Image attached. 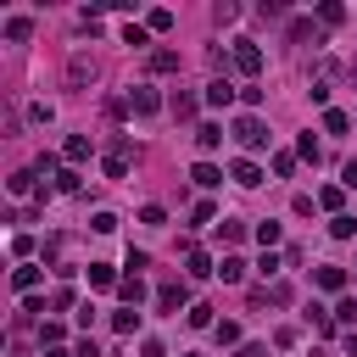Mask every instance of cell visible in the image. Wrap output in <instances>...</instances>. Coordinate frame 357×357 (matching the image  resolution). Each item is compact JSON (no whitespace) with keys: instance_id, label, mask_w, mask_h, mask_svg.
I'll return each mask as SVG.
<instances>
[{"instance_id":"33","label":"cell","mask_w":357,"mask_h":357,"mask_svg":"<svg viewBox=\"0 0 357 357\" xmlns=\"http://www.w3.org/2000/svg\"><path fill=\"white\" fill-rule=\"evenodd\" d=\"M139 223H151V229H162V223H167V212H162V206H139Z\"/></svg>"},{"instance_id":"32","label":"cell","mask_w":357,"mask_h":357,"mask_svg":"<svg viewBox=\"0 0 357 357\" xmlns=\"http://www.w3.org/2000/svg\"><path fill=\"white\" fill-rule=\"evenodd\" d=\"M296 156H307V162H318V139H312V134H301V139H296Z\"/></svg>"},{"instance_id":"4","label":"cell","mask_w":357,"mask_h":357,"mask_svg":"<svg viewBox=\"0 0 357 357\" xmlns=\"http://www.w3.org/2000/svg\"><path fill=\"white\" fill-rule=\"evenodd\" d=\"M229 178H234V184H245V190H257V184H262V167H257L251 156H240V162L229 167Z\"/></svg>"},{"instance_id":"38","label":"cell","mask_w":357,"mask_h":357,"mask_svg":"<svg viewBox=\"0 0 357 357\" xmlns=\"http://www.w3.org/2000/svg\"><path fill=\"white\" fill-rule=\"evenodd\" d=\"M335 318H340V324H357V301H340V307H335Z\"/></svg>"},{"instance_id":"17","label":"cell","mask_w":357,"mask_h":357,"mask_svg":"<svg viewBox=\"0 0 357 357\" xmlns=\"http://www.w3.org/2000/svg\"><path fill=\"white\" fill-rule=\"evenodd\" d=\"M89 73H95V61H89V56H73V61H67V84H84Z\"/></svg>"},{"instance_id":"5","label":"cell","mask_w":357,"mask_h":357,"mask_svg":"<svg viewBox=\"0 0 357 357\" xmlns=\"http://www.w3.org/2000/svg\"><path fill=\"white\" fill-rule=\"evenodd\" d=\"M190 178H195L201 190H218V184H223V167H218V162H195V167H190Z\"/></svg>"},{"instance_id":"15","label":"cell","mask_w":357,"mask_h":357,"mask_svg":"<svg viewBox=\"0 0 357 357\" xmlns=\"http://www.w3.org/2000/svg\"><path fill=\"white\" fill-rule=\"evenodd\" d=\"M11 284H17L22 296H33V284H39V268H33V262H22V268L11 273Z\"/></svg>"},{"instance_id":"6","label":"cell","mask_w":357,"mask_h":357,"mask_svg":"<svg viewBox=\"0 0 357 357\" xmlns=\"http://www.w3.org/2000/svg\"><path fill=\"white\" fill-rule=\"evenodd\" d=\"M117 296H123L128 307H139V301H145V284H139V273H123V279H117Z\"/></svg>"},{"instance_id":"42","label":"cell","mask_w":357,"mask_h":357,"mask_svg":"<svg viewBox=\"0 0 357 357\" xmlns=\"http://www.w3.org/2000/svg\"><path fill=\"white\" fill-rule=\"evenodd\" d=\"M234 357H268L262 346H234Z\"/></svg>"},{"instance_id":"28","label":"cell","mask_w":357,"mask_h":357,"mask_svg":"<svg viewBox=\"0 0 357 357\" xmlns=\"http://www.w3.org/2000/svg\"><path fill=\"white\" fill-rule=\"evenodd\" d=\"M257 240H262V251H273L279 245V223H257Z\"/></svg>"},{"instance_id":"29","label":"cell","mask_w":357,"mask_h":357,"mask_svg":"<svg viewBox=\"0 0 357 357\" xmlns=\"http://www.w3.org/2000/svg\"><path fill=\"white\" fill-rule=\"evenodd\" d=\"M318 284H324V290H340L346 273H340V268H318Z\"/></svg>"},{"instance_id":"18","label":"cell","mask_w":357,"mask_h":357,"mask_svg":"<svg viewBox=\"0 0 357 357\" xmlns=\"http://www.w3.org/2000/svg\"><path fill=\"white\" fill-rule=\"evenodd\" d=\"M61 156H67V162H84V156H89V139H84V134H73V139L61 145Z\"/></svg>"},{"instance_id":"23","label":"cell","mask_w":357,"mask_h":357,"mask_svg":"<svg viewBox=\"0 0 357 357\" xmlns=\"http://www.w3.org/2000/svg\"><path fill=\"white\" fill-rule=\"evenodd\" d=\"M123 45H151V28H145V22H128V28H123Z\"/></svg>"},{"instance_id":"21","label":"cell","mask_w":357,"mask_h":357,"mask_svg":"<svg viewBox=\"0 0 357 357\" xmlns=\"http://www.w3.org/2000/svg\"><path fill=\"white\" fill-rule=\"evenodd\" d=\"M112 329H117V335H134V329H139V312H134V307H128V312H112Z\"/></svg>"},{"instance_id":"19","label":"cell","mask_w":357,"mask_h":357,"mask_svg":"<svg viewBox=\"0 0 357 357\" xmlns=\"http://www.w3.org/2000/svg\"><path fill=\"white\" fill-rule=\"evenodd\" d=\"M329 234H335V240H351V234H357V218H346V212L329 218Z\"/></svg>"},{"instance_id":"37","label":"cell","mask_w":357,"mask_h":357,"mask_svg":"<svg viewBox=\"0 0 357 357\" xmlns=\"http://www.w3.org/2000/svg\"><path fill=\"white\" fill-rule=\"evenodd\" d=\"M89 229H95V234H112V229H117V218H112V212H95V223H89Z\"/></svg>"},{"instance_id":"41","label":"cell","mask_w":357,"mask_h":357,"mask_svg":"<svg viewBox=\"0 0 357 357\" xmlns=\"http://www.w3.org/2000/svg\"><path fill=\"white\" fill-rule=\"evenodd\" d=\"M139 357H167V351H162V340H145V346H139Z\"/></svg>"},{"instance_id":"16","label":"cell","mask_w":357,"mask_h":357,"mask_svg":"<svg viewBox=\"0 0 357 357\" xmlns=\"http://www.w3.org/2000/svg\"><path fill=\"white\" fill-rule=\"evenodd\" d=\"M151 73H178V50H151Z\"/></svg>"},{"instance_id":"14","label":"cell","mask_w":357,"mask_h":357,"mask_svg":"<svg viewBox=\"0 0 357 357\" xmlns=\"http://www.w3.org/2000/svg\"><path fill=\"white\" fill-rule=\"evenodd\" d=\"M218 279H223V284H240V279H245V262H240V257H223V262H218Z\"/></svg>"},{"instance_id":"25","label":"cell","mask_w":357,"mask_h":357,"mask_svg":"<svg viewBox=\"0 0 357 357\" xmlns=\"http://www.w3.org/2000/svg\"><path fill=\"white\" fill-rule=\"evenodd\" d=\"M33 178H39V173H11V178H6V190H11V195H28V190H33Z\"/></svg>"},{"instance_id":"12","label":"cell","mask_w":357,"mask_h":357,"mask_svg":"<svg viewBox=\"0 0 357 357\" xmlns=\"http://www.w3.org/2000/svg\"><path fill=\"white\" fill-rule=\"evenodd\" d=\"M28 33H33V17H6V39L11 45H22Z\"/></svg>"},{"instance_id":"40","label":"cell","mask_w":357,"mask_h":357,"mask_svg":"<svg viewBox=\"0 0 357 357\" xmlns=\"http://www.w3.org/2000/svg\"><path fill=\"white\" fill-rule=\"evenodd\" d=\"M73 357H100V346H95V340H78V351H73Z\"/></svg>"},{"instance_id":"9","label":"cell","mask_w":357,"mask_h":357,"mask_svg":"<svg viewBox=\"0 0 357 357\" xmlns=\"http://www.w3.org/2000/svg\"><path fill=\"white\" fill-rule=\"evenodd\" d=\"M195 145H201V151H218V145H223V123H201V128H195Z\"/></svg>"},{"instance_id":"20","label":"cell","mask_w":357,"mask_h":357,"mask_svg":"<svg viewBox=\"0 0 357 357\" xmlns=\"http://www.w3.org/2000/svg\"><path fill=\"white\" fill-rule=\"evenodd\" d=\"M89 284H95V290H106V284H117V273H112L106 262H89Z\"/></svg>"},{"instance_id":"39","label":"cell","mask_w":357,"mask_h":357,"mask_svg":"<svg viewBox=\"0 0 357 357\" xmlns=\"http://www.w3.org/2000/svg\"><path fill=\"white\" fill-rule=\"evenodd\" d=\"M340 190H357V162H346V173H340Z\"/></svg>"},{"instance_id":"13","label":"cell","mask_w":357,"mask_h":357,"mask_svg":"<svg viewBox=\"0 0 357 357\" xmlns=\"http://www.w3.org/2000/svg\"><path fill=\"white\" fill-rule=\"evenodd\" d=\"M340 201H346V190H340V184H324V190H318V206H324V212H335V218H340Z\"/></svg>"},{"instance_id":"35","label":"cell","mask_w":357,"mask_h":357,"mask_svg":"<svg viewBox=\"0 0 357 357\" xmlns=\"http://www.w3.org/2000/svg\"><path fill=\"white\" fill-rule=\"evenodd\" d=\"M190 324H195V329H206V324H212V307H206V301H195V307H190Z\"/></svg>"},{"instance_id":"34","label":"cell","mask_w":357,"mask_h":357,"mask_svg":"<svg viewBox=\"0 0 357 357\" xmlns=\"http://www.w3.org/2000/svg\"><path fill=\"white\" fill-rule=\"evenodd\" d=\"M218 229H223V240H229V245H234V240H245V223H234V218H223Z\"/></svg>"},{"instance_id":"24","label":"cell","mask_w":357,"mask_h":357,"mask_svg":"<svg viewBox=\"0 0 357 357\" xmlns=\"http://www.w3.org/2000/svg\"><path fill=\"white\" fill-rule=\"evenodd\" d=\"M324 128H329V134H346V128H351V117H346V112H335V106H329V112H324Z\"/></svg>"},{"instance_id":"43","label":"cell","mask_w":357,"mask_h":357,"mask_svg":"<svg viewBox=\"0 0 357 357\" xmlns=\"http://www.w3.org/2000/svg\"><path fill=\"white\" fill-rule=\"evenodd\" d=\"M45 357H73V351H61V346H45Z\"/></svg>"},{"instance_id":"2","label":"cell","mask_w":357,"mask_h":357,"mask_svg":"<svg viewBox=\"0 0 357 357\" xmlns=\"http://www.w3.org/2000/svg\"><path fill=\"white\" fill-rule=\"evenodd\" d=\"M229 61H234V73H245V78H257V73H262V50H257L251 39H240V45L229 50Z\"/></svg>"},{"instance_id":"3","label":"cell","mask_w":357,"mask_h":357,"mask_svg":"<svg viewBox=\"0 0 357 357\" xmlns=\"http://www.w3.org/2000/svg\"><path fill=\"white\" fill-rule=\"evenodd\" d=\"M128 106H134L139 117H151V112H162V95H156L151 84H134V95H128Z\"/></svg>"},{"instance_id":"27","label":"cell","mask_w":357,"mask_h":357,"mask_svg":"<svg viewBox=\"0 0 357 357\" xmlns=\"http://www.w3.org/2000/svg\"><path fill=\"white\" fill-rule=\"evenodd\" d=\"M212 218H218L212 201H195V206H190V223H212Z\"/></svg>"},{"instance_id":"31","label":"cell","mask_w":357,"mask_h":357,"mask_svg":"<svg viewBox=\"0 0 357 357\" xmlns=\"http://www.w3.org/2000/svg\"><path fill=\"white\" fill-rule=\"evenodd\" d=\"M290 39H296V45H307V39L318 45V33H312V22H290Z\"/></svg>"},{"instance_id":"8","label":"cell","mask_w":357,"mask_h":357,"mask_svg":"<svg viewBox=\"0 0 357 357\" xmlns=\"http://www.w3.org/2000/svg\"><path fill=\"white\" fill-rule=\"evenodd\" d=\"M229 100H234V84L229 78H212L206 84V106H229Z\"/></svg>"},{"instance_id":"26","label":"cell","mask_w":357,"mask_h":357,"mask_svg":"<svg viewBox=\"0 0 357 357\" xmlns=\"http://www.w3.org/2000/svg\"><path fill=\"white\" fill-rule=\"evenodd\" d=\"M273 173L290 178V173H296V151H279V156H273Z\"/></svg>"},{"instance_id":"1","label":"cell","mask_w":357,"mask_h":357,"mask_svg":"<svg viewBox=\"0 0 357 357\" xmlns=\"http://www.w3.org/2000/svg\"><path fill=\"white\" fill-rule=\"evenodd\" d=\"M234 139H240L245 151H262V145H268V128H262V117H257V112L234 117Z\"/></svg>"},{"instance_id":"11","label":"cell","mask_w":357,"mask_h":357,"mask_svg":"<svg viewBox=\"0 0 357 357\" xmlns=\"http://www.w3.org/2000/svg\"><path fill=\"white\" fill-rule=\"evenodd\" d=\"M318 22H324V28H340V22H346V6H340V0H324V6H318Z\"/></svg>"},{"instance_id":"7","label":"cell","mask_w":357,"mask_h":357,"mask_svg":"<svg viewBox=\"0 0 357 357\" xmlns=\"http://www.w3.org/2000/svg\"><path fill=\"white\" fill-rule=\"evenodd\" d=\"M184 296H190L184 284H162V290H156V307H162V312H178V307H184Z\"/></svg>"},{"instance_id":"10","label":"cell","mask_w":357,"mask_h":357,"mask_svg":"<svg viewBox=\"0 0 357 357\" xmlns=\"http://www.w3.org/2000/svg\"><path fill=\"white\" fill-rule=\"evenodd\" d=\"M184 268H190V279H212V273H218L206 251H190V257H184Z\"/></svg>"},{"instance_id":"36","label":"cell","mask_w":357,"mask_h":357,"mask_svg":"<svg viewBox=\"0 0 357 357\" xmlns=\"http://www.w3.org/2000/svg\"><path fill=\"white\" fill-rule=\"evenodd\" d=\"M218 340H223V346H240V324L223 318V324H218Z\"/></svg>"},{"instance_id":"22","label":"cell","mask_w":357,"mask_h":357,"mask_svg":"<svg viewBox=\"0 0 357 357\" xmlns=\"http://www.w3.org/2000/svg\"><path fill=\"white\" fill-rule=\"evenodd\" d=\"M145 28H151V33H167V28H173V11H162V6H156V11L145 17Z\"/></svg>"},{"instance_id":"30","label":"cell","mask_w":357,"mask_h":357,"mask_svg":"<svg viewBox=\"0 0 357 357\" xmlns=\"http://www.w3.org/2000/svg\"><path fill=\"white\" fill-rule=\"evenodd\" d=\"M61 335H67L61 324H39V346H61Z\"/></svg>"}]
</instances>
